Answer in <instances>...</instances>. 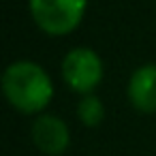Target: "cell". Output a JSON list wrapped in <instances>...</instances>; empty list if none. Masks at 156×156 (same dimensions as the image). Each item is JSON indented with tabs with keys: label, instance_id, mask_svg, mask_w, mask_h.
<instances>
[{
	"label": "cell",
	"instance_id": "2",
	"mask_svg": "<svg viewBox=\"0 0 156 156\" xmlns=\"http://www.w3.org/2000/svg\"><path fill=\"white\" fill-rule=\"evenodd\" d=\"M86 11V0H30V13L37 26L51 37L73 32Z\"/></svg>",
	"mask_w": 156,
	"mask_h": 156
},
{
	"label": "cell",
	"instance_id": "5",
	"mask_svg": "<svg viewBox=\"0 0 156 156\" xmlns=\"http://www.w3.org/2000/svg\"><path fill=\"white\" fill-rule=\"evenodd\" d=\"M128 98L137 111H156V66L145 64L137 69L128 81Z\"/></svg>",
	"mask_w": 156,
	"mask_h": 156
},
{
	"label": "cell",
	"instance_id": "6",
	"mask_svg": "<svg viewBox=\"0 0 156 156\" xmlns=\"http://www.w3.org/2000/svg\"><path fill=\"white\" fill-rule=\"evenodd\" d=\"M77 115H79V120H81L86 126H98V124L103 122V118H105V109H103V103L98 101V96L86 94V96L79 101Z\"/></svg>",
	"mask_w": 156,
	"mask_h": 156
},
{
	"label": "cell",
	"instance_id": "4",
	"mask_svg": "<svg viewBox=\"0 0 156 156\" xmlns=\"http://www.w3.org/2000/svg\"><path fill=\"white\" fill-rule=\"evenodd\" d=\"M32 141L41 152L49 156H58L71 143L69 126L58 115H41L32 124Z\"/></svg>",
	"mask_w": 156,
	"mask_h": 156
},
{
	"label": "cell",
	"instance_id": "1",
	"mask_svg": "<svg viewBox=\"0 0 156 156\" xmlns=\"http://www.w3.org/2000/svg\"><path fill=\"white\" fill-rule=\"evenodd\" d=\"M2 90L7 101L22 113L43 111L54 96V86L47 73L39 64L28 60L13 62L5 71Z\"/></svg>",
	"mask_w": 156,
	"mask_h": 156
},
{
	"label": "cell",
	"instance_id": "3",
	"mask_svg": "<svg viewBox=\"0 0 156 156\" xmlns=\"http://www.w3.org/2000/svg\"><path fill=\"white\" fill-rule=\"evenodd\" d=\"M62 77L75 92L88 94L103 79V62L96 51L88 47H77L66 54L62 62Z\"/></svg>",
	"mask_w": 156,
	"mask_h": 156
}]
</instances>
